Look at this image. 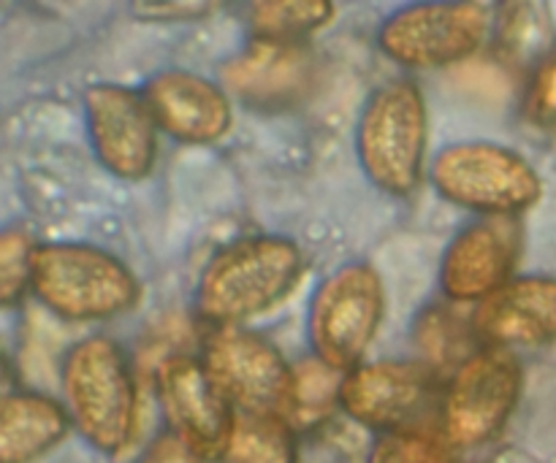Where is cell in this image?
Here are the masks:
<instances>
[{
    "label": "cell",
    "mask_w": 556,
    "mask_h": 463,
    "mask_svg": "<svg viewBox=\"0 0 556 463\" xmlns=\"http://www.w3.org/2000/svg\"><path fill=\"white\" fill-rule=\"evenodd\" d=\"M307 258L288 236L255 233L217 249L193 291L199 318L217 329L242 325L286 301L302 282Z\"/></svg>",
    "instance_id": "1"
},
{
    "label": "cell",
    "mask_w": 556,
    "mask_h": 463,
    "mask_svg": "<svg viewBox=\"0 0 556 463\" xmlns=\"http://www.w3.org/2000/svg\"><path fill=\"white\" fill-rule=\"evenodd\" d=\"M60 385L79 437L103 455L123 453L139 421L136 374L123 347L103 334L79 339L65 352Z\"/></svg>",
    "instance_id": "2"
},
{
    "label": "cell",
    "mask_w": 556,
    "mask_h": 463,
    "mask_svg": "<svg viewBox=\"0 0 556 463\" xmlns=\"http://www.w3.org/2000/svg\"><path fill=\"white\" fill-rule=\"evenodd\" d=\"M30 291L68 323L119 318L141 298L139 280L117 255L79 242L36 244Z\"/></svg>",
    "instance_id": "3"
},
{
    "label": "cell",
    "mask_w": 556,
    "mask_h": 463,
    "mask_svg": "<svg viewBox=\"0 0 556 463\" xmlns=\"http://www.w3.org/2000/svg\"><path fill=\"white\" fill-rule=\"evenodd\" d=\"M429 114L413 79L383 81L364 101L356 123V157L364 177L386 195L416 193L427 160Z\"/></svg>",
    "instance_id": "4"
},
{
    "label": "cell",
    "mask_w": 556,
    "mask_h": 463,
    "mask_svg": "<svg viewBox=\"0 0 556 463\" xmlns=\"http://www.w3.org/2000/svg\"><path fill=\"white\" fill-rule=\"evenodd\" d=\"M434 193L478 217H519L543 195V179L527 157L494 141H456L429 166Z\"/></svg>",
    "instance_id": "5"
},
{
    "label": "cell",
    "mask_w": 556,
    "mask_h": 463,
    "mask_svg": "<svg viewBox=\"0 0 556 463\" xmlns=\"http://www.w3.org/2000/svg\"><path fill=\"white\" fill-rule=\"evenodd\" d=\"M386 314L378 271L364 260L337 266L315 285L307 304V342L313 358L348 374L362 366Z\"/></svg>",
    "instance_id": "6"
},
{
    "label": "cell",
    "mask_w": 556,
    "mask_h": 463,
    "mask_svg": "<svg viewBox=\"0 0 556 463\" xmlns=\"http://www.w3.org/2000/svg\"><path fill=\"white\" fill-rule=\"evenodd\" d=\"M525 372L514 350L481 347L454 369L443 396V439L454 450L489 445L503 434L521 399Z\"/></svg>",
    "instance_id": "7"
},
{
    "label": "cell",
    "mask_w": 556,
    "mask_h": 463,
    "mask_svg": "<svg viewBox=\"0 0 556 463\" xmlns=\"http://www.w3.org/2000/svg\"><path fill=\"white\" fill-rule=\"evenodd\" d=\"M492 30L489 3H410L378 27V47L413 70L445 68L472 57Z\"/></svg>",
    "instance_id": "8"
},
{
    "label": "cell",
    "mask_w": 556,
    "mask_h": 463,
    "mask_svg": "<svg viewBox=\"0 0 556 463\" xmlns=\"http://www.w3.org/2000/svg\"><path fill=\"white\" fill-rule=\"evenodd\" d=\"M87 139L103 171L125 182L147 179L157 160V125L144 92L96 81L81 92Z\"/></svg>",
    "instance_id": "9"
},
{
    "label": "cell",
    "mask_w": 556,
    "mask_h": 463,
    "mask_svg": "<svg viewBox=\"0 0 556 463\" xmlns=\"http://www.w3.org/2000/svg\"><path fill=\"white\" fill-rule=\"evenodd\" d=\"M155 394L168 432L188 442L204 461L220 459L237 410L204 358H163L155 369Z\"/></svg>",
    "instance_id": "10"
},
{
    "label": "cell",
    "mask_w": 556,
    "mask_h": 463,
    "mask_svg": "<svg viewBox=\"0 0 556 463\" xmlns=\"http://www.w3.org/2000/svg\"><path fill=\"white\" fill-rule=\"evenodd\" d=\"M204 363L233 410L282 417L293 366L266 336L242 325L217 329L206 339Z\"/></svg>",
    "instance_id": "11"
},
{
    "label": "cell",
    "mask_w": 556,
    "mask_h": 463,
    "mask_svg": "<svg viewBox=\"0 0 556 463\" xmlns=\"http://www.w3.org/2000/svg\"><path fill=\"white\" fill-rule=\"evenodd\" d=\"M519 255V217H476L445 244L438 269L440 293L454 304H481L514 280Z\"/></svg>",
    "instance_id": "12"
},
{
    "label": "cell",
    "mask_w": 556,
    "mask_h": 463,
    "mask_svg": "<svg viewBox=\"0 0 556 463\" xmlns=\"http://www.w3.org/2000/svg\"><path fill=\"white\" fill-rule=\"evenodd\" d=\"M313 52L304 43L253 38L220 68L223 90L255 112H286L299 106L315 85Z\"/></svg>",
    "instance_id": "13"
},
{
    "label": "cell",
    "mask_w": 556,
    "mask_h": 463,
    "mask_svg": "<svg viewBox=\"0 0 556 463\" xmlns=\"http://www.w3.org/2000/svg\"><path fill=\"white\" fill-rule=\"evenodd\" d=\"M141 92L157 130L179 144H215L233 125L231 95L223 85L193 70H157Z\"/></svg>",
    "instance_id": "14"
},
{
    "label": "cell",
    "mask_w": 556,
    "mask_h": 463,
    "mask_svg": "<svg viewBox=\"0 0 556 463\" xmlns=\"http://www.w3.org/2000/svg\"><path fill=\"white\" fill-rule=\"evenodd\" d=\"M472 334L486 347H546L556 342V276L525 274L476 304Z\"/></svg>",
    "instance_id": "15"
},
{
    "label": "cell",
    "mask_w": 556,
    "mask_h": 463,
    "mask_svg": "<svg viewBox=\"0 0 556 463\" xmlns=\"http://www.w3.org/2000/svg\"><path fill=\"white\" fill-rule=\"evenodd\" d=\"M429 372L407 361H369L342 380L340 410L358 426L394 432L424 404Z\"/></svg>",
    "instance_id": "16"
},
{
    "label": "cell",
    "mask_w": 556,
    "mask_h": 463,
    "mask_svg": "<svg viewBox=\"0 0 556 463\" xmlns=\"http://www.w3.org/2000/svg\"><path fill=\"white\" fill-rule=\"evenodd\" d=\"M71 428L63 404L20 390L0 401V463H30L60 445Z\"/></svg>",
    "instance_id": "17"
},
{
    "label": "cell",
    "mask_w": 556,
    "mask_h": 463,
    "mask_svg": "<svg viewBox=\"0 0 556 463\" xmlns=\"http://www.w3.org/2000/svg\"><path fill=\"white\" fill-rule=\"evenodd\" d=\"M223 463H296V432L280 415L237 410Z\"/></svg>",
    "instance_id": "18"
},
{
    "label": "cell",
    "mask_w": 556,
    "mask_h": 463,
    "mask_svg": "<svg viewBox=\"0 0 556 463\" xmlns=\"http://www.w3.org/2000/svg\"><path fill=\"white\" fill-rule=\"evenodd\" d=\"M345 374L326 366L318 358H309L293 366L291 390H288L282 421L293 432H309L329 421L331 412L340 410V394Z\"/></svg>",
    "instance_id": "19"
},
{
    "label": "cell",
    "mask_w": 556,
    "mask_h": 463,
    "mask_svg": "<svg viewBox=\"0 0 556 463\" xmlns=\"http://www.w3.org/2000/svg\"><path fill=\"white\" fill-rule=\"evenodd\" d=\"M337 5L326 0H277V3H253L248 9L253 38L282 43H304L313 33L326 27Z\"/></svg>",
    "instance_id": "20"
},
{
    "label": "cell",
    "mask_w": 556,
    "mask_h": 463,
    "mask_svg": "<svg viewBox=\"0 0 556 463\" xmlns=\"http://www.w3.org/2000/svg\"><path fill=\"white\" fill-rule=\"evenodd\" d=\"M367 463H456V455L443 437L413 432V428H394L378 434L369 448Z\"/></svg>",
    "instance_id": "21"
},
{
    "label": "cell",
    "mask_w": 556,
    "mask_h": 463,
    "mask_svg": "<svg viewBox=\"0 0 556 463\" xmlns=\"http://www.w3.org/2000/svg\"><path fill=\"white\" fill-rule=\"evenodd\" d=\"M33 242L25 226H9L0 233V298L5 307L22 301L33 276Z\"/></svg>",
    "instance_id": "22"
},
{
    "label": "cell",
    "mask_w": 556,
    "mask_h": 463,
    "mask_svg": "<svg viewBox=\"0 0 556 463\" xmlns=\"http://www.w3.org/2000/svg\"><path fill=\"white\" fill-rule=\"evenodd\" d=\"M416 342L424 356L438 366L456 363L459 366L467 358L459 356V345H467V331L462 320L445 307H429L416 320Z\"/></svg>",
    "instance_id": "23"
},
{
    "label": "cell",
    "mask_w": 556,
    "mask_h": 463,
    "mask_svg": "<svg viewBox=\"0 0 556 463\" xmlns=\"http://www.w3.org/2000/svg\"><path fill=\"white\" fill-rule=\"evenodd\" d=\"M525 117L538 130L556 133V47L548 49L532 68L525 92Z\"/></svg>",
    "instance_id": "24"
},
{
    "label": "cell",
    "mask_w": 556,
    "mask_h": 463,
    "mask_svg": "<svg viewBox=\"0 0 556 463\" xmlns=\"http://www.w3.org/2000/svg\"><path fill=\"white\" fill-rule=\"evenodd\" d=\"M215 9V3H204V0H161V3L130 5V11L144 22H199Z\"/></svg>",
    "instance_id": "25"
},
{
    "label": "cell",
    "mask_w": 556,
    "mask_h": 463,
    "mask_svg": "<svg viewBox=\"0 0 556 463\" xmlns=\"http://www.w3.org/2000/svg\"><path fill=\"white\" fill-rule=\"evenodd\" d=\"M136 463H204V459L174 432H163L147 445V450Z\"/></svg>",
    "instance_id": "26"
}]
</instances>
